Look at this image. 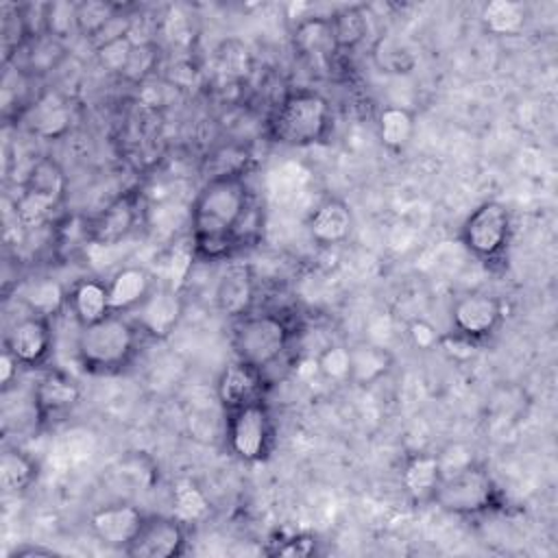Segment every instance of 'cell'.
<instances>
[{"mask_svg": "<svg viewBox=\"0 0 558 558\" xmlns=\"http://www.w3.org/2000/svg\"><path fill=\"white\" fill-rule=\"evenodd\" d=\"M190 525L174 514L146 512L135 538L124 549L131 558H177L187 549Z\"/></svg>", "mask_w": 558, "mask_h": 558, "instance_id": "10", "label": "cell"}, {"mask_svg": "<svg viewBox=\"0 0 558 558\" xmlns=\"http://www.w3.org/2000/svg\"><path fill=\"white\" fill-rule=\"evenodd\" d=\"M209 512V501L203 490L190 482L181 480L172 486V514L192 525L194 521L203 519Z\"/></svg>", "mask_w": 558, "mask_h": 558, "instance_id": "31", "label": "cell"}, {"mask_svg": "<svg viewBox=\"0 0 558 558\" xmlns=\"http://www.w3.org/2000/svg\"><path fill=\"white\" fill-rule=\"evenodd\" d=\"M458 240L486 268L504 264L512 242V214L501 201H484L462 220Z\"/></svg>", "mask_w": 558, "mask_h": 558, "instance_id": "6", "label": "cell"}, {"mask_svg": "<svg viewBox=\"0 0 558 558\" xmlns=\"http://www.w3.org/2000/svg\"><path fill=\"white\" fill-rule=\"evenodd\" d=\"M142 214V192L126 190L109 201L94 218L87 220V238L92 244L111 246L122 242L137 225Z\"/></svg>", "mask_w": 558, "mask_h": 558, "instance_id": "13", "label": "cell"}, {"mask_svg": "<svg viewBox=\"0 0 558 558\" xmlns=\"http://www.w3.org/2000/svg\"><path fill=\"white\" fill-rule=\"evenodd\" d=\"M15 299L26 307V312L54 318L68 310V290L52 277H37L24 281L15 288Z\"/></svg>", "mask_w": 558, "mask_h": 558, "instance_id": "23", "label": "cell"}, {"mask_svg": "<svg viewBox=\"0 0 558 558\" xmlns=\"http://www.w3.org/2000/svg\"><path fill=\"white\" fill-rule=\"evenodd\" d=\"M530 20V9L519 0H490L482 7L480 22L488 35L517 37Z\"/></svg>", "mask_w": 558, "mask_h": 558, "instance_id": "25", "label": "cell"}, {"mask_svg": "<svg viewBox=\"0 0 558 558\" xmlns=\"http://www.w3.org/2000/svg\"><path fill=\"white\" fill-rule=\"evenodd\" d=\"M255 198L246 172L209 177L190 207V240L198 262L229 259L244 242Z\"/></svg>", "mask_w": 558, "mask_h": 558, "instance_id": "1", "label": "cell"}, {"mask_svg": "<svg viewBox=\"0 0 558 558\" xmlns=\"http://www.w3.org/2000/svg\"><path fill=\"white\" fill-rule=\"evenodd\" d=\"M133 44H135V41L131 39V35H124V37H118V39H111V41L98 46V48H96V54H98L100 63H102L107 70L120 74L122 68H124V63H126V59H129V52H131Z\"/></svg>", "mask_w": 558, "mask_h": 558, "instance_id": "38", "label": "cell"}, {"mask_svg": "<svg viewBox=\"0 0 558 558\" xmlns=\"http://www.w3.org/2000/svg\"><path fill=\"white\" fill-rule=\"evenodd\" d=\"M120 11H122V7L111 4V2H100V0L76 4V26H78V33L85 35L87 39H92Z\"/></svg>", "mask_w": 558, "mask_h": 558, "instance_id": "34", "label": "cell"}, {"mask_svg": "<svg viewBox=\"0 0 558 558\" xmlns=\"http://www.w3.org/2000/svg\"><path fill=\"white\" fill-rule=\"evenodd\" d=\"M68 312L74 316L78 327L94 325L111 314L107 281L100 279H78L68 290Z\"/></svg>", "mask_w": 558, "mask_h": 558, "instance_id": "21", "label": "cell"}, {"mask_svg": "<svg viewBox=\"0 0 558 558\" xmlns=\"http://www.w3.org/2000/svg\"><path fill=\"white\" fill-rule=\"evenodd\" d=\"M57 551L54 549H48V547H41V545H22V547H15L9 558H31V556H54Z\"/></svg>", "mask_w": 558, "mask_h": 558, "instance_id": "40", "label": "cell"}, {"mask_svg": "<svg viewBox=\"0 0 558 558\" xmlns=\"http://www.w3.org/2000/svg\"><path fill=\"white\" fill-rule=\"evenodd\" d=\"M39 475L37 460L20 449V447H4L0 456V484L4 495H22L26 493Z\"/></svg>", "mask_w": 558, "mask_h": 558, "instance_id": "27", "label": "cell"}, {"mask_svg": "<svg viewBox=\"0 0 558 558\" xmlns=\"http://www.w3.org/2000/svg\"><path fill=\"white\" fill-rule=\"evenodd\" d=\"M253 301H255L253 268L244 262L229 264L216 286L218 310L233 320L248 314L253 310Z\"/></svg>", "mask_w": 558, "mask_h": 558, "instance_id": "19", "label": "cell"}, {"mask_svg": "<svg viewBox=\"0 0 558 558\" xmlns=\"http://www.w3.org/2000/svg\"><path fill=\"white\" fill-rule=\"evenodd\" d=\"M31 111V131L41 137H59L70 126V111L65 109V102L41 96L33 105H28Z\"/></svg>", "mask_w": 558, "mask_h": 558, "instance_id": "29", "label": "cell"}, {"mask_svg": "<svg viewBox=\"0 0 558 558\" xmlns=\"http://www.w3.org/2000/svg\"><path fill=\"white\" fill-rule=\"evenodd\" d=\"M2 347L9 349L24 368L44 366L54 347L52 318L28 312L7 329Z\"/></svg>", "mask_w": 558, "mask_h": 558, "instance_id": "12", "label": "cell"}, {"mask_svg": "<svg viewBox=\"0 0 558 558\" xmlns=\"http://www.w3.org/2000/svg\"><path fill=\"white\" fill-rule=\"evenodd\" d=\"M506 316L504 301L486 290H469L451 305V338L475 347L497 333Z\"/></svg>", "mask_w": 558, "mask_h": 558, "instance_id": "9", "label": "cell"}, {"mask_svg": "<svg viewBox=\"0 0 558 558\" xmlns=\"http://www.w3.org/2000/svg\"><path fill=\"white\" fill-rule=\"evenodd\" d=\"M275 418L266 399L225 412V445L242 462L268 460L275 449Z\"/></svg>", "mask_w": 558, "mask_h": 558, "instance_id": "7", "label": "cell"}, {"mask_svg": "<svg viewBox=\"0 0 558 558\" xmlns=\"http://www.w3.org/2000/svg\"><path fill=\"white\" fill-rule=\"evenodd\" d=\"M432 506L456 517H480L504 510L506 499L490 471L473 460L442 475Z\"/></svg>", "mask_w": 558, "mask_h": 558, "instance_id": "4", "label": "cell"}, {"mask_svg": "<svg viewBox=\"0 0 558 558\" xmlns=\"http://www.w3.org/2000/svg\"><path fill=\"white\" fill-rule=\"evenodd\" d=\"M70 31L78 33L76 4L70 2H46V35L59 39Z\"/></svg>", "mask_w": 558, "mask_h": 558, "instance_id": "36", "label": "cell"}, {"mask_svg": "<svg viewBox=\"0 0 558 558\" xmlns=\"http://www.w3.org/2000/svg\"><path fill=\"white\" fill-rule=\"evenodd\" d=\"M144 338L131 316L109 314L94 325L78 327L74 355L89 375H118L135 362Z\"/></svg>", "mask_w": 558, "mask_h": 558, "instance_id": "2", "label": "cell"}, {"mask_svg": "<svg viewBox=\"0 0 558 558\" xmlns=\"http://www.w3.org/2000/svg\"><path fill=\"white\" fill-rule=\"evenodd\" d=\"M181 314H183L181 292L163 283V286H155L148 299L126 316L135 320V325L142 329L146 338L163 340L174 331V327L181 320Z\"/></svg>", "mask_w": 558, "mask_h": 558, "instance_id": "15", "label": "cell"}, {"mask_svg": "<svg viewBox=\"0 0 558 558\" xmlns=\"http://www.w3.org/2000/svg\"><path fill=\"white\" fill-rule=\"evenodd\" d=\"M318 375L329 384H347L351 379V351L349 344L331 342L323 347L314 362Z\"/></svg>", "mask_w": 558, "mask_h": 558, "instance_id": "32", "label": "cell"}, {"mask_svg": "<svg viewBox=\"0 0 558 558\" xmlns=\"http://www.w3.org/2000/svg\"><path fill=\"white\" fill-rule=\"evenodd\" d=\"M373 63L386 74H410L416 68L414 52L397 37L384 35L373 44Z\"/></svg>", "mask_w": 558, "mask_h": 558, "instance_id": "30", "label": "cell"}, {"mask_svg": "<svg viewBox=\"0 0 558 558\" xmlns=\"http://www.w3.org/2000/svg\"><path fill=\"white\" fill-rule=\"evenodd\" d=\"M33 418L37 429L61 423L81 401L78 384L59 368H48L33 386Z\"/></svg>", "mask_w": 558, "mask_h": 558, "instance_id": "11", "label": "cell"}, {"mask_svg": "<svg viewBox=\"0 0 558 558\" xmlns=\"http://www.w3.org/2000/svg\"><path fill=\"white\" fill-rule=\"evenodd\" d=\"M22 368V364L17 362V357L2 347V355H0V384L2 390H9L13 386V381L17 379V371Z\"/></svg>", "mask_w": 558, "mask_h": 558, "instance_id": "39", "label": "cell"}, {"mask_svg": "<svg viewBox=\"0 0 558 558\" xmlns=\"http://www.w3.org/2000/svg\"><path fill=\"white\" fill-rule=\"evenodd\" d=\"M333 129L329 100L316 89H292L270 109L266 135L281 146L307 148L325 144Z\"/></svg>", "mask_w": 558, "mask_h": 558, "instance_id": "3", "label": "cell"}, {"mask_svg": "<svg viewBox=\"0 0 558 558\" xmlns=\"http://www.w3.org/2000/svg\"><path fill=\"white\" fill-rule=\"evenodd\" d=\"M68 194V177L52 157H39L24 177L22 192L15 201L17 222L26 229L41 227L59 209Z\"/></svg>", "mask_w": 558, "mask_h": 558, "instance_id": "8", "label": "cell"}, {"mask_svg": "<svg viewBox=\"0 0 558 558\" xmlns=\"http://www.w3.org/2000/svg\"><path fill=\"white\" fill-rule=\"evenodd\" d=\"M440 480L442 466L438 453L416 451L403 460L401 486L412 506H432Z\"/></svg>", "mask_w": 558, "mask_h": 558, "instance_id": "18", "label": "cell"}, {"mask_svg": "<svg viewBox=\"0 0 558 558\" xmlns=\"http://www.w3.org/2000/svg\"><path fill=\"white\" fill-rule=\"evenodd\" d=\"M333 44L338 52H349L357 48L368 35V15L360 4L342 7L329 15Z\"/></svg>", "mask_w": 558, "mask_h": 558, "instance_id": "28", "label": "cell"}, {"mask_svg": "<svg viewBox=\"0 0 558 558\" xmlns=\"http://www.w3.org/2000/svg\"><path fill=\"white\" fill-rule=\"evenodd\" d=\"M307 233L323 248L344 244L355 227L351 205L340 196H325L307 216Z\"/></svg>", "mask_w": 558, "mask_h": 558, "instance_id": "17", "label": "cell"}, {"mask_svg": "<svg viewBox=\"0 0 558 558\" xmlns=\"http://www.w3.org/2000/svg\"><path fill=\"white\" fill-rule=\"evenodd\" d=\"M414 129H416V116L408 107L390 105V107H384L377 116L379 142L392 155H399L408 148V144L412 142Z\"/></svg>", "mask_w": 558, "mask_h": 558, "instance_id": "26", "label": "cell"}, {"mask_svg": "<svg viewBox=\"0 0 558 558\" xmlns=\"http://www.w3.org/2000/svg\"><path fill=\"white\" fill-rule=\"evenodd\" d=\"M405 333H408L410 344H412L416 351H423V353L434 351V349H438V347L442 344V333L438 331V327H436L432 320L421 318V316H416V318H412V320L408 323Z\"/></svg>", "mask_w": 558, "mask_h": 558, "instance_id": "37", "label": "cell"}, {"mask_svg": "<svg viewBox=\"0 0 558 558\" xmlns=\"http://www.w3.org/2000/svg\"><path fill=\"white\" fill-rule=\"evenodd\" d=\"M146 512L129 501H113L96 508L89 514V530L92 534L107 547L124 549L135 538Z\"/></svg>", "mask_w": 558, "mask_h": 558, "instance_id": "16", "label": "cell"}, {"mask_svg": "<svg viewBox=\"0 0 558 558\" xmlns=\"http://www.w3.org/2000/svg\"><path fill=\"white\" fill-rule=\"evenodd\" d=\"M292 325L279 312H248L231 323V347L238 360L266 373L290 349Z\"/></svg>", "mask_w": 558, "mask_h": 558, "instance_id": "5", "label": "cell"}, {"mask_svg": "<svg viewBox=\"0 0 558 558\" xmlns=\"http://www.w3.org/2000/svg\"><path fill=\"white\" fill-rule=\"evenodd\" d=\"M266 392H268L266 373L238 357L220 371L216 381V397H218V403L222 405V412L266 399Z\"/></svg>", "mask_w": 558, "mask_h": 558, "instance_id": "14", "label": "cell"}, {"mask_svg": "<svg viewBox=\"0 0 558 558\" xmlns=\"http://www.w3.org/2000/svg\"><path fill=\"white\" fill-rule=\"evenodd\" d=\"M316 536L307 532L299 534H283L279 541H268V547L264 549L268 556H286V558H307L316 554Z\"/></svg>", "mask_w": 558, "mask_h": 558, "instance_id": "35", "label": "cell"}, {"mask_svg": "<svg viewBox=\"0 0 558 558\" xmlns=\"http://www.w3.org/2000/svg\"><path fill=\"white\" fill-rule=\"evenodd\" d=\"M157 63H159V46L150 39L135 41L120 76L131 83H142L157 70Z\"/></svg>", "mask_w": 558, "mask_h": 558, "instance_id": "33", "label": "cell"}, {"mask_svg": "<svg viewBox=\"0 0 558 558\" xmlns=\"http://www.w3.org/2000/svg\"><path fill=\"white\" fill-rule=\"evenodd\" d=\"M292 41L296 52L310 59L312 63H327L338 52L333 44L329 15H312L299 20L292 33Z\"/></svg>", "mask_w": 558, "mask_h": 558, "instance_id": "22", "label": "cell"}, {"mask_svg": "<svg viewBox=\"0 0 558 558\" xmlns=\"http://www.w3.org/2000/svg\"><path fill=\"white\" fill-rule=\"evenodd\" d=\"M155 277L142 266H122L107 279L111 314L135 312L155 290Z\"/></svg>", "mask_w": 558, "mask_h": 558, "instance_id": "20", "label": "cell"}, {"mask_svg": "<svg viewBox=\"0 0 558 558\" xmlns=\"http://www.w3.org/2000/svg\"><path fill=\"white\" fill-rule=\"evenodd\" d=\"M351 351V379L355 386H373L386 377L395 364L392 353L375 342H355Z\"/></svg>", "mask_w": 558, "mask_h": 558, "instance_id": "24", "label": "cell"}]
</instances>
